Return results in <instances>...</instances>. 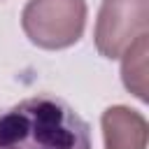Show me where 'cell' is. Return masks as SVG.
I'll return each mask as SVG.
<instances>
[{"instance_id":"obj_2","label":"cell","mask_w":149,"mask_h":149,"mask_svg":"<svg viewBox=\"0 0 149 149\" xmlns=\"http://www.w3.org/2000/svg\"><path fill=\"white\" fill-rule=\"evenodd\" d=\"M26 37L40 49H68L79 42L86 26L84 0H28L21 14Z\"/></svg>"},{"instance_id":"obj_5","label":"cell","mask_w":149,"mask_h":149,"mask_svg":"<svg viewBox=\"0 0 149 149\" xmlns=\"http://www.w3.org/2000/svg\"><path fill=\"white\" fill-rule=\"evenodd\" d=\"M147 54H149V33L137 37L121 54V58H123V63H121L123 86L135 98H140L142 102L149 100V95H147Z\"/></svg>"},{"instance_id":"obj_3","label":"cell","mask_w":149,"mask_h":149,"mask_svg":"<svg viewBox=\"0 0 149 149\" xmlns=\"http://www.w3.org/2000/svg\"><path fill=\"white\" fill-rule=\"evenodd\" d=\"M149 33V0H102L93 40L105 58L121 54L142 35Z\"/></svg>"},{"instance_id":"obj_4","label":"cell","mask_w":149,"mask_h":149,"mask_svg":"<svg viewBox=\"0 0 149 149\" xmlns=\"http://www.w3.org/2000/svg\"><path fill=\"white\" fill-rule=\"evenodd\" d=\"M105 149H147V119L126 105H112L100 116Z\"/></svg>"},{"instance_id":"obj_1","label":"cell","mask_w":149,"mask_h":149,"mask_svg":"<svg viewBox=\"0 0 149 149\" xmlns=\"http://www.w3.org/2000/svg\"><path fill=\"white\" fill-rule=\"evenodd\" d=\"M0 149H91V128L65 100L33 95L0 112Z\"/></svg>"}]
</instances>
